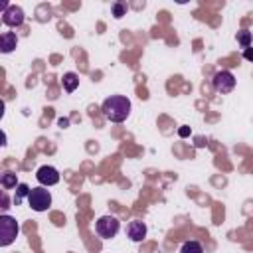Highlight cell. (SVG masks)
<instances>
[{
	"label": "cell",
	"mask_w": 253,
	"mask_h": 253,
	"mask_svg": "<svg viewBox=\"0 0 253 253\" xmlns=\"http://www.w3.org/2000/svg\"><path fill=\"white\" fill-rule=\"evenodd\" d=\"M119 219L115 217V215H103V217H99L97 219V223H95V231L99 233V237H103V239H111V237H115L117 233H119Z\"/></svg>",
	"instance_id": "obj_4"
},
{
	"label": "cell",
	"mask_w": 253,
	"mask_h": 253,
	"mask_svg": "<svg viewBox=\"0 0 253 253\" xmlns=\"http://www.w3.org/2000/svg\"><path fill=\"white\" fill-rule=\"evenodd\" d=\"M30 186L28 184H18V190H16V196H14V204L18 206L20 202H22V198H28L30 196Z\"/></svg>",
	"instance_id": "obj_13"
},
{
	"label": "cell",
	"mask_w": 253,
	"mask_h": 253,
	"mask_svg": "<svg viewBox=\"0 0 253 253\" xmlns=\"http://www.w3.org/2000/svg\"><path fill=\"white\" fill-rule=\"evenodd\" d=\"M251 40H253V36H251L249 30H241V32H237V43H239L243 49L251 47Z\"/></svg>",
	"instance_id": "obj_12"
},
{
	"label": "cell",
	"mask_w": 253,
	"mask_h": 253,
	"mask_svg": "<svg viewBox=\"0 0 253 253\" xmlns=\"http://www.w3.org/2000/svg\"><path fill=\"white\" fill-rule=\"evenodd\" d=\"M28 204L34 211H45L51 206V194L49 190H45L43 186L40 188H32L30 196H28Z\"/></svg>",
	"instance_id": "obj_3"
},
{
	"label": "cell",
	"mask_w": 253,
	"mask_h": 253,
	"mask_svg": "<svg viewBox=\"0 0 253 253\" xmlns=\"http://www.w3.org/2000/svg\"><path fill=\"white\" fill-rule=\"evenodd\" d=\"M243 57H245L247 61H253V47H247V49H243Z\"/></svg>",
	"instance_id": "obj_16"
},
{
	"label": "cell",
	"mask_w": 253,
	"mask_h": 253,
	"mask_svg": "<svg viewBox=\"0 0 253 253\" xmlns=\"http://www.w3.org/2000/svg\"><path fill=\"white\" fill-rule=\"evenodd\" d=\"M126 14V4L125 2H115L113 4V16L115 18H123Z\"/></svg>",
	"instance_id": "obj_15"
},
{
	"label": "cell",
	"mask_w": 253,
	"mask_h": 253,
	"mask_svg": "<svg viewBox=\"0 0 253 253\" xmlns=\"http://www.w3.org/2000/svg\"><path fill=\"white\" fill-rule=\"evenodd\" d=\"M77 85H79V77H77V73L69 71V73L63 75V89H65L67 93H73V91L77 89Z\"/></svg>",
	"instance_id": "obj_10"
},
{
	"label": "cell",
	"mask_w": 253,
	"mask_h": 253,
	"mask_svg": "<svg viewBox=\"0 0 253 253\" xmlns=\"http://www.w3.org/2000/svg\"><path fill=\"white\" fill-rule=\"evenodd\" d=\"M180 253H204V249H202V245L198 241H186L182 245Z\"/></svg>",
	"instance_id": "obj_14"
},
{
	"label": "cell",
	"mask_w": 253,
	"mask_h": 253,
	"mask_svg": "<svg viewBox=\"0 0 253 253\" xmlns=\"http://www.w3.org/2000/svg\"><path fill=\"white\" fill-rule=\"evenodd\" d=\"M103 117L111 123H123L130 115V101L125 95H111L101 105Z\"/></svg>",
	"instance_id": "obj_1"
},
{
	"label": "cell",
	"mask_w": 253,
	"mask_h": 253,
	"mask_svg": "<svg viewBox=\"0 0 253 253\" xmlns=\"http://www.w3.org/2000/svg\"><path fill=\"white\" fill-rule=\"evenodd\" d=\"M22 22H24V10L20 6L10 4V8L6 12H2V24H6V26L18 28V26H22Z\"/></svg>",
	"instance_id": "obj_6"
},
{
	"label": "cell",
	"mask_w": 253,
	"mask_h": 253,
	"mask_svg": "<svg viewBox=\"0 0 253 253\" xmlns=\"http://www.w3.org/2000/svg\"><path fill=\"white\" fill-rule=\"evenodd\" d=\"M0 184L6 188V190H10V188H18V178H16V174L14 172H4L2 176H0Z\"/></svg>",
	"instance_id": "obj_11"
},
{
	"label": "cell",
	"mask_w": 253,
	"mask_h": 253,
	"mask_svg": "<svg viewBox=\"0 0 253 253\" xmlns=\"http://www.w3.org/2000/svg\"><path fill=\"white\" fill-rule=\"evenodd\" d=\"M36 178L42 186H53L59 182V172L53 166H40L36 172Z\"/></svg>",
	"instance_id": "obj_7"
},
{
	"label": "cell",
	"mask_w": 253,
	"mask_h": 253,
	"mask_svg": "<svg viewBox=\"0 0 253 253\" xmlns=\"http://www.w3.org/2000/svg\"><path fill=\"white\" fill-rule=\"evenodd\" d=\"M178 134H180V136H188V134H190V128H188V126H182V128L178 130Z\"/></svg>",
	"instance_id": "obj_17"
},
{
	"label": "cell",
	"mask_w": 253,
	"mask_h": 253,
	"mask_svg": "<svg viewBox=\"0 0 253 253\" xmlns=\"http://www.w3.org/2000/svg\"><path fill=\"white\" fill-rule=\"evenodd\" d=\"M211 83H213V89H215L217 93L225 95V93H231V91H233V87H235V77H233L231 71L221 69V71H217V73L213 75Z\"/></svg>",
	"instance_id": "obj_5"
},
{
	"label": "cell",
	"mask_w": 253,
	"mask_h": 253,
	"mask_svg": "<svg viewBox=\"0 0 253 253\" xmlns=\"http://www.w3.org/2000/svg\"><path fill=\"white\" fill-rule=\"evenodd\" d=\"M126 235H128L130 241H142L146 237V225H144V221H140V219L130 221L128 227H126Z\"/></svg>",
	"instance_id": "obj_8"
},
{
	"label": "cell",
	"mask_w": 253,
	"mask_h": 253,
	"mask_svg": "<svg viewBox=\"0 0 253 253\" xmlns=\"http://www.w3.org/2000/svg\"><path fill=\"white\" fill-rule=\"evenodd\" d=\"M18 45V36L14 32H4L0 36V51L2 53H10L14 51V47Z\"/></svg>",
	"instance_id": "obj_9"
},
{
	"label": "cell",
	"mask_w": 253,
	"mask_h": 253,
	"mask_svg": "<svg viewBox=\"0 0 253 253\" xmlns=\"http://www.w3.org/2000/svg\"><path fill=\"white\" fill-rule=\"evenodd\" d=\"M18 231H20V225L12 215H0V245L2 247H8L16 239Z\"/></svg>",
	"instance_id": "obj_2"
}]
</instances>
